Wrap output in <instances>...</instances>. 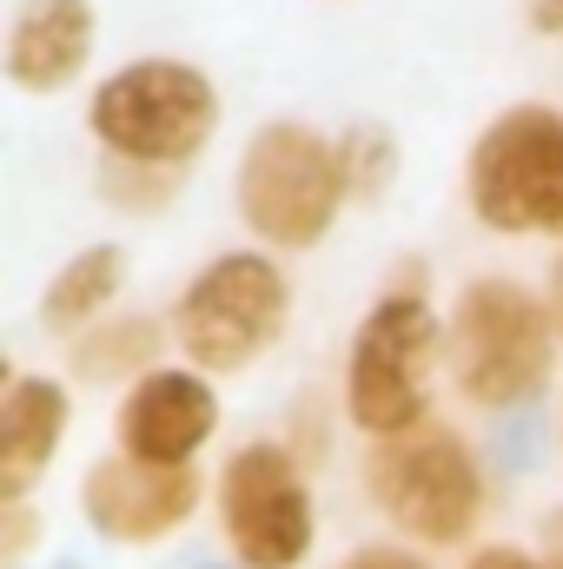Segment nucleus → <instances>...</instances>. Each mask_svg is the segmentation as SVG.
<instances>
[{
    "instance_id": "1",
    "label": "nucleus",
    "mask_w": 563,
    "mask_h": 569,
    "mask_svg": "<svg viewBox=\"0 0 563 569\" xmlns=\"http://www.w3.org/2000/svg\"><path fill=\"white\" fill-rule=\"evenodd\" d=\"M87 127L107 146V159L179 172L219 133V87L179 53H140L93 87Z\"/></svg>"
},
{
    "instance_id": "2",
    "label": "nucleus",
    "mask_w": 563,
    "mask_h": 569,
    "mask_svg": "<svg viewBox=\"0 0 563 569\" xmlns=\"http://www.w3.org/2000/svg\"><path fill=\"white\" fill-rule=\"evenodd\" d=\"M444 358L471 405L484 411L531 405L557 365V318L517 279H471L451 305Z\"/></svg>"
},
{
    "instance_id": "3",
    "label": "nucleus",
    "mask_w": 563,
    "mask_h": 569,
    "mask_svg": "<svg viewBox=\"0 0 563 569\" xmlns=\"http://www.w3.org/2000/svg\"><path fill=\"white\" fill-rule=\"evenodd\" d=\"M345 199H352L345 152L305 120H266L239 152V212L279 252L318 246Z\"/></svg>"
},
{
    "instance_id": "4",
    "label": "nucleus",
    "mask_w": 563,
    "mask_h": 569,
    "mask_svg": "<svg viewBox=\"0 0 563 569\" xmlns=\"http://www.w3.org/2000/svg\"><path fill=\"white\" fill-rule=\"evenodd\" d=\"M464 192H471V212L504 239H524V232L563 239V107H544V100L504 107L471 140Z\"/></svg>"
},
{
    "instance_id": "5",
    "label": "nucleus",
    "mask_w": 563,
    "mask_h": 569,
    "mask_svg": "<svg viewBox=\"0 0 563 569\" xmlns=\"http://www.w3.org/2000/svg\"><path fill=\"white\" fill-rule=\"evenodd\" d=\"M292 318V284L266 252H226L199 266V279L179 291L172 331L192 358V371H246L259 351H273Z\"/></svg>"
},
{
    "instance_id": "6",
    "label": "nucleus",
    "mask_w": 563,
    "mask_h": 569,
    "mask_svg": "<svg viewBox=\"0 0 563 569\" xmlns=\"http://www.w3.org/2000/svg\"><path fill=\"white\" fill-rule=\"evenodd\" d=\"M437 358V311L424 291H392L365 311L345 358V411L372 437L424 425V371Z\"/></svg>"
},
{
    "instance_id": "7",
    "label": "nucleus",
    "mask_w": 563,
    "mask_h": 569,
    "mask_svg": "<svg viewBox=\"0 0 563 569\" xmlns=\"http://www.w3.org/2000/svg\"><path fill=\"white\" fill-rule=\"evenodd\" d=\"M372 490L424 543L471 537L477 503H484V483H477V463H471L464 437L444 425H418V430L385 437L378 457H372Z\"/></svg>"
},
{
    "instance_id": "8",
    "label": "nucleus",
    "mask_w": 563,
    "mask_h": 569,
    "mask_svg": "<svg viewBox=\"0 0 563 569\" xmlns=\"http://www.w3.org/2000/svg\"><path fill=\"white\" fill-rule=\"evenodd\" d=\"M219 517L246 569H292L312 550V497L279 443H246L219 477Z\"/></svg>"
},
{
    "instance_id": "9",
    "label": "nucleus",
    "mask_w": 563,
    "mask_h": 569,
    "mask_svg": "<svg viewBox=\"0 0 563 569\" xmlns=\"http://www.w3.org/2000/svg\"><path fill=\"white\" fill-rule=\"evenodd\" d=\"M80 503H87V523L100 537L152 543V537L179 530L199 510V477H192V463H146V457L120 450V457L87 470Z\"/></svg>"
},
{
    "instance_id": "10",
    "label": "nucleus",
    "mask_w": 563,
    "mask_h": 569,
    "mask_svg": "<svg viewBox=\"0 0 563 569\" xmlns=\"http://www.w3.org/2000/svg\"><path fill=\"white\" fill-rule=\"evenodd\" d=\"M100 13L93 0H13L7 20V87L13 93H67L93 67Z\"/></svg>"
},
{
    "instance_id": "11",
    "label": "nucleus",
    "mask_w": 563,
    "mask_h": 569,
    "mask_svg": "<svg viewBox=\"0 0 563 569\" xmlns=\"http://www.w3.org/2000/svg\"><path fill=\"white\" fill-rule=\"evenodd\" d=\"M213 425H219V398L206 371H146L120 405V450L146 463H192Z\"/></svg>"
},
{
    "instance_id": "12",
    "label": "nucleus",
    "mask_w": 563,
    "mask_h": 569,
    "mask_svg": "<svg viewBox=\"0 0 563 569\" xmlns=\"http://www.w3.org/2000/svg\"><path fill=\"white\" fill-rule=\"evenodd\" d=\"M73 418V398L53 378H13L0 405V503H20L27 483L53 463Z\"/></svg>"
},
{
    "instance_id": "13",
    "label": "nucleus",
    "mask_w": 563,
    "mask_h": 569,
    "mask_svg": "<svg viewBox=\"0 0 563 569\" xmlns=\"http://www.w3.org/2000/svg\"><path fill=\"white\" fill-rule=\"evenodd\" d=\"M127 279V252L120 246H87V252H73L53 284H47V325H60V331H73V325H87V318H100L107 305H113V291Z\"/></svg>"
},
{
    "instance_id": "14",
    "label": "nucleus",
    "mask_w": 563,
    "mask_h": 569,
    "mask_svg": "<svg viewBox=\"0 0 563 569\" xmlns=\"http://www.w3.org/2000/svg\"><path fill=\"white\" fill-rule=\"evenodd\" d=\"M152 351H159V325H152V318H120V325L80 338V345H73V365H80L87 378H120V371L146 365Z\"/></svg>"
},
{
    "instance_id": "15",
    "label": "nucleus",
    "mask_w": 563,
    "mask_h": 569,
    "mask_svg": "<svg viewBox=\"0 0 563 569\" xmlns=\"http://www.w3.org/2000/svg\"><path fill=\"white\" fill-rule=\"evenodd\" d=\"M338 152H345L352 199H378V192L392 186V172H398V146H392L385 127H352V133L338 140Z\"/></svg>"
},
{
    "instance_id": "16",
    "label": "nucleus",
    "mask_w": 563,
    "mask_h": 569,
    "mask_svg": "<svg viewBox=\"0 0 563 569\" xmlns=\"http://www.w3.org/2000/svg\"><path fill=\"white\" fill-rule=\"evenodd\" d=\"M524 20L537 40H557L563 47V0H524Z\"/></svg>"
},
{
    "instance_id": "17",
    "label": "nucleus",
    "mask_w": 563,
    "mask_h": 569,
    "mask_svg": "<svg viewBox=\"0 0 563 569\" xmlns=\"http://www.w3.org/2000/svg\"><path fill=\"white\" fill-rule=\"evenodd\" d=\"M345 569H424L418 557H405V550H358Z\"/></svg>"
},
{
    "instance_id": "18",
    "label": "nucleus",
    "mask_w": 563,
    "mask_h": 569,
    "mask_svg": "<svg viewBox=\"0 0 563 569\" xmlns=\"http://www.w3.org/2000/svg\"><path fill=\"white\" fill-rule=\"evenodd\" d=\"M471 569H531V557H517V550H477Z\"/></svg>"
},
{
    "instance_id": "19",
    "label": "nucleus",
    "mask_w": 563,
    "mask_h": 569,
    "mask_svg": "<svg viewBox=\"0 0 563 569\" xmlns=\"http://www.w3.org/2000/svg\"><path fill=\"white\" fill-rule=\"evenodd\" d=\"M551 318H557V338H563V259H557V272H551Z\"/></svg>"
},
{
    "instance_id": "20",
    "label": "nucleus",
    "mask_w": 563,
    "mask_h": 569,
    "mask_svg": "<svg viewBox=\"0 0 563 569\" xmlns=\"http://www.w3.org/2000/svg\"><path fill=\"white\" fill-rule=\"evenodd\" d=\"M206 569H213V563H206Z\"/></svg>"
}]
</instances>
